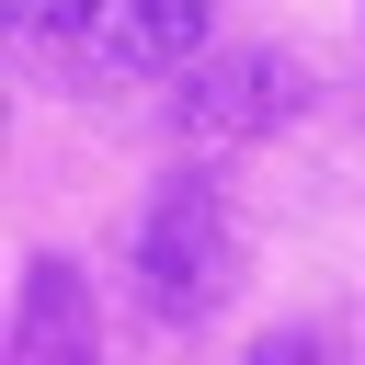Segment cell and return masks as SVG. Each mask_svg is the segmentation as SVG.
Here are the masks:
<instances>
[{
    "label": "cell",
    "mask_w": 365,
    "mask_h": 365,
    "mask_svg": "<svg viewBox=\"0 0 365 365\" xmlns=\"http://www.w3.org/2000/svg\"><path fill=\"white\" fill-rule=\"evenodd\" d=\"M11 57L57 91H137L205 68V0H0Z\"/></svg>",
    "instance_id": "6da1fadb"
},
{
    "label": "cell",
    "mask_w": 365,
    "mask_h": 365,
    "mask_svg": "<svg viewBox=\"0 0 365 365\" xmlns=\"http://www.w3.org/2000/svg\"><path fill=\"white\" fill-rule=\"evenodd\" d=\"M228 285H240V228H228L205 171H171L137 205V297H148V319L194 331V319L228 308Z\"/></svg>",
    "instance_id": "7a4b0ae2"
},
{
    "label": "cell",
    "mask_w": 365,
    "mask_h": 365,
    "mask_svg": "<svg viewBox=\"0 0 365 365\" xmlns=\"http://www.w3.org/2000/svg\"><path fill=\"white\" fill-rule=\"evenodd\" d=\"M171 114H182V137H262V125H285V114H297V68H285L274 46L205 57V68H182Z\"/></svg>",
    "instance_id": "3957f363"
},
{
    "label": "cell",
    "mask_w": 365,
    "mask_h": 365,
    "mask_svg": "<svg viewBox=\"0 0 365 365\" xmlns=\"http://www.w3.org/2000/svg\"><path fill=\"white\" fill-rule=\"evenodd\" d=\"M251 365H342V331L285 319V331H262V342H251Z\"/></svg>",
    "instance_id": "5b68a950"
},
{
    "label": "cell",
    "mask_w": 365,
    "mask_h": 365,
    "mask_svg": "<svg viewBox=\"0 0 365 365\" xmlns=\"http://www.w3.org/2000/svg\"><path fill=\"white\" fill-rule=\"evenodd\" d=\"M103 354V308H91V274L34 251L23 285H11V365H91Z\"/></svg>",
    "instance_id": "277c9868"
}]
</instances>
